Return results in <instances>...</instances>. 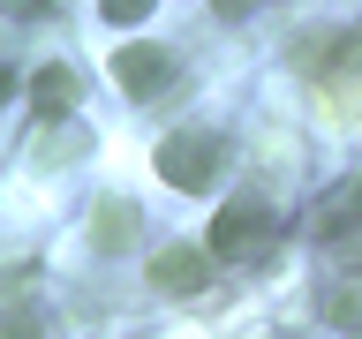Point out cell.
<instances>
[{"instance_id": "6da1fadb", "label": "cell", "mask_w": 362, "mask_h": 339, "mask_svg": "<svg viewBox=\"0 0 362 339\" xmlns=\"http://www.w3.org/2000/svg\"><path fill=\"white\" fill-rule=\"evenodd\" d=\"M158 181L166 189H181V196H204L211 181H219V166H226V136H211V129H174V136H158Z\"/></svg>"}, {"instance_id": "7a4b0ae2", "label": "cell", "mask_w": 362, "mask_h": 339, "mask_svg": "<svg viewBox=\"0 0 362 339\" xmlns=\"http://www.w3.org/2000/svg\"><path fill=\"white\" fill-rule=\"evenodd\" d=\"M204 249H211V256H226V264L264 256V249H272V211H264L257 196H234L219 219H211V242H204Z\"/></svg>"}, {"instance_id": "3957f363", "label": "cell", "mask_w": 362, "mask_h": 339, "mask_svg": "<svg viewBox=\"0 0 362 339\" xmlns=\"http://www.w3.org/2000/svg\"><path fill=\"white\" fill-rule=\"evenodd\" d=\"M113 83H121V98H158V90L174 83V53L166 45H151V38H136V45H121L113 53Z\"/></svg>"}, {"instance_id": "277c9868", "label": "cell", "mask_w": 362, "mask_h": 339, "mask_svg": "<svg viewBox=\"0 0 362 339\" xmlns=\"http://www.w3.org/2000/svg\"><path fill=\"white\" fill-rule=\"evenodd\" d=\"M151 287L158 294H181V302L204 294V287H211V249H189V242L158 249V256H151Z\"/></svg>"}, {"instance_id": "5b68a950", "label": "cell", "mask_w": 362, "mask_h": 339, "mask_svg": "<svg viewBox=\"0 0 362 339\" xmlns=\"http://www.w3.org/2000/svg\"><path fill=\"white\" fill-rule=\"evenodd\" d=\"M76 106H83V76L68 61H53V68L30 76V113H38L45 129H53V121H76Z\"/></svg>"}, {"instance_id": "8992f818", "label": "cell", "mask_w": 362, "mask_h": 339, "mask_svg": "<svg viewBox=\"0 0 362 339\" xmlns=\"http://www.w3.org/2000/svg\"><path fill=\"white\" fill-rule=\"evenodd\" d=\"M317 234V242H332V234H347V226H362V174H347V181H332L325 196L310 203V219H302Z\"/></svg>"}, {"instance_id": "52a82bcc", "label": "cell", "mask_w": 362, "mask_h": 339, "mask_svg": "<svg viewBox=\"0 0 362 339\" xmlns=\"http://www.w3.org/2000/svg\"><path fill=\"white\" fill-rule=\"evenodd\" d=\"M136 234H144V211H136L129 196H98V203H90V249H98V256L129 249Z\"/></svg>"}, {"instance_id": "ba28073f", "label": "cell", "mask_w": 362, "mask_h": 339, "mask_svg": "<svg viewBox=\"0 0 362 339\" xmlns=\"http://www.w3.org/2000/svg\"><path fill=\"white\" fill-rule=\"evenodd\" d=\"M317 309L332 316V324H347V332H362V279H332V287L317 294Z\"/></svg>"}, {"instance_id": "9c48e42d", "label": "cell", "mask_w": 362, "mask_h": 339, "mask_svg": "<svg viewBox=\"0 0 362 339\" xmlns=\"http://www.w3.org/2000/svg\"><path fill=\"white\" fill-rule=\"evenodd\" d=\"M83 151H90V129H83V121H53V136H45V166H76Z\"/></svg>"}, {"instance_id": "30bf717a", "label": "cell", "mask_w": 362, "mask_h": 339, "mask_svg": "<svg viewBox=\"0 0 362 339\" xmlns=\"http://www.w3.org/2000/svg\"><path fill=\"white\" fill-rule=\"evenodd\" d=\"M151 8H158V0H98V16H106L113 30H136V23L151 16Z\"/></svg>"}, {"instance_id": "8fae6325", "label": "cell", "mask_w": 362, "mask_h": 339, "mask_svg": "<svg viewBox=\"0 0 362 339\" xmlns=\"http://www.w3.org/2000/svg\"><path fill=\"white\" fill-rule=\"evenodd\" d=\"M0 339H38V309H30V302H8V316H0Z\"/></svg>"}, {"instance_id": "7c38bea8", "label": "cell", "mask_w": 362, "mask_h": 339, "mask_svg": "<svg viewBox=\"0 0 362 339\" xmlns=\"http://www.w3.org/2000/svg\"><path fill=\"white\" fill-rule=\"evenodd\" d=\"M249 8H257V0H211V16H219V23H242Z\"/></svg>"}, {"instance_id": "4fadbf2b", "label": "cell", "mask_w": 362, "mask_h": 339, "mask_svg": "<svg viewBox=\"0 0 362 339\" xmlns=\"http://www.w3.org/2000/svg\"><path fill=\"white\" fill-rule=\"evenodd\" d=\"M339 53H347V61H362V30H347V45H339Z\"/></svg>"}, {"instance_id": "5bb4252c", "label": "cell", "mask_w": 362, "mask_h": 339, "mask_svg": "<svg viewBox=\"0 0 362 339\" xmlns=\"http://www.w3.org/2000/svg\"><path fill=\"white\" fill-rule=\"evenodd\" d=\"M8 8H23V16H38V8H45V0H8Z\"/></svg>"}, {"instance_id": "9a60e30c", "label": "cell", "mask_w": 362, "mask_h": 339, "mask_svg": "<svg viewBox=\"0 0 362 339\" xmlns=\"http://www.w3.org/2000/svg\"><path fill=\"white\" fill-rule=\"evenodd\" d=\"M347 339H362V332H347Z\"/></svg>"}]
</instances>
